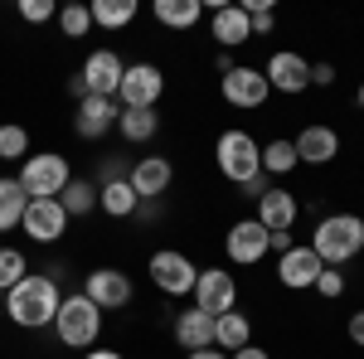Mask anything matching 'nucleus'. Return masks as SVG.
<instances>
[{"label": "nucleus", "instance_id": "0eeeda50", "mask_svg": "<svg viewBox=\"0 0 364 359\" xmlns=\"http://www.w3.org/2000/svg\"><path fill=\"white\" fill-rule=\"evenodd\" d=\"M166 92V73L156 63H127L122 87H117V107H156Z\"/></svg>", "mask_w": 364, "mask_h": 359}, {"label": "nucleus", "instance_id": "a878e982", "mask_svg": "<svg viewBox=\"0 0 364 359\" xmlns=\"http://www.w3.org/2000/svg\"><path fill=\"white\" fill-rule=\"evenodd\" d=\"M87 15H92V25H102V29H127L141 15V5L136 0H92Z\"/></svg>", "mask_w": 364, "mask_h": 359}, {"label": "nucleus", "instance_id": "e433bc0d", "mask_svg": "<svg viewBox=\"0 0 364 359\" xmlns=\"http://www.w3.org/2000/svg\"><path fill=\"white\" fill-rule=\"evenodd\" d=\"M345 331H350V340L364 350V311H355V316H350V326H345Z\"/></svg>", "mask_w": 364, "mask_h": 359}, {"label": "nucleus", "instance_id": "aec40b11", "mask_svg": "<svg viewBox=\"0 0 364 359\" xmlns=\"http://www.w3.org/2000/svg\"><path fill=\"white\" fill-rule=\"evenodd\" d=\"M214 321H219V316H209V311H180V316H175V326H170V331H175V345H180V350H185V355H195V350H214Z\"/></svg>", "mask_w": 364, "mask_h": 359}, {"label": "nucleus", "instance_id": "a211bd4d", "mask_svg": "<svg viewBox=\"0 0 364 359\" xmlns=\"http://www.w3.org/2000/svg\"><path fill=\"white\" fill-rule=\"evenodd\" d=\"M209 34H214V44L219 49H238V44H248L252 39V25H248V10L243 5H214L209 10Z\"/></svg>", "mask_w": 364, "mask_h": 359}, {"label": "nucleus", "instance_id": "58836bf2", "mask_svg": "<svg viewBox=\"0 0 364 359\" xmlns=\"http://www.w3.org/2000/svg\"><path fill=\"white\" fill-rule=\"evenodd\" d=\"M83 359H127V355H122V350H87Z\"/></svg>", "mask_w": 364, "mask_h": 359}, {"label": "nucleus", "instance_id": "39448f33", "mask_svg": "<svg viewBox=\"0 0 364 359\" xmlns=\"http://www.w3.org/2000/svg\"><path fill=\"white\" fill-rule=\"evenodd\" d=\"M15 180H20V190L29 199H58L63 185L73 180V170H68V161L58 151H39V156H25L20 161V175Z\"/></svg>", "mask_w": 364, "mask_h": 359}, {"label": "nucleus", "instance_id": "f257e3e1", "mask_svg": "<svg viewBox=\"0 0 364 359\" xmlns=\"http://www.w3.org/2000/svg\"><path fill=\"white\" fill-rule=\"evenodd\" d=\"M0 306H5V316L20 331H44V326H54L58 306H63V291H58V282L49 272H29L20 286H10L0 296Z\"/></svg>", "mask_w": 364, "mask_h": 359}, {"label": "nucleus", "instance_id": "ea45409f", "mask_svg": "<svg viewBox=\"0 0 364 359\" xmlns=\"http://www.w3.org/2000/svg\"><path fill=\"white\" fill-rule=\"evenodd\" d=\"M190 359H228V355H224V350H195Z\"/></svg>", "mask_w": 364, "mask_h": 359}, {"label": "nucleus", "instance_id": "f704fd0d", "mask_svg": "<svg viewBox=\"0 0 364 359\" xmlns=\"http://www.w3.org/2000/svg\"><path fill=\"white\" fill-rule=\"evenodd\" d=\"M336 83V68L331 63H311V87H331Z\"/></svg>", "mask_w": 364, "mask_h": 359}, {"label": "nucleus", "instance_id": "f8f14e48", "mask_svg": "<svg viewBox=\"0 0 364 359\" xmlns=\"http://www.w3.org/2000/svg\"><path fill=\"white\" fill-rule=\"evenodd\" d=\"M262 78H267L272 92L296 97V92H306V87H311V63L301 54H291V49H277V54L262 63Z\"/></svg>", "mask_w": 364, "mask_h": 359}, {"label": "nucleus", "instance_id": "7c9ffc66", "mask_svg": "<svg viewBox=\"0 0 364 359\" xmlns=\"http://www.w3.org/2000/svg\"><path fill=\"white\" fill-rule=\"evenodd\" d=\"M29 156V132L15 122H0V161H25Z\"/></svg>", "mask_w": 364, "mask_h": 359}, {"label": "nucleus", "instance_id": "c85d7f7f", "mask_svg": "<svg viewBox=\"0 0 364 359\" xmlns=\"http://www.w3.org/2000/svg\"><path fill=\"white\" fill-rule=\"evenodd\" d=\"M301 166V161H296V146H291V141H267V146H262V175H291V170Z\"/></svg>", "mask_w": 364, "mask_h": 359}, {"label": "nucleus", "instance_id": "4c0bfd02", "mask_svg": "<svg viewBox=\"0 0 364 359\" xmlns=\"http://www.w3.org/2000/svg\"><path fill=\"white\" fill-rule=\"evenodd\" d=\"M228 359H272V355H267V350H257V345H243L238 355H228Z\"/></svg>", "mask_w": 364, "mask_h": 359}, {"label": "nucleus", "instance_id": "9b49d317", "mask_svg": "<svg viewBox=\"0 0 364 359\" xmlns=\"http://www.w3.org/2000/svg\"><path fill=\"white\" fill-rule=\"evenodd\" d=\"M267 248H272V233H267L257 219H238L233 228H228V238H224V252L238 262V267H257V262L267 257Z\"/></svg>", "mask_w": 364, "mask_h": 359}, {"label": "nucleus", "instance_id": "5701e85b", "mask_svg": "<svg viewBox=\"0 0 364 359\" xmlns=\"http://www.w3.org/2000/svg\"><path fill=\"white\" fill-rule=\"evenodd\" d=\"M243 345H252V321L243 316V311L219 316V321H214V350H224V355L233 350V355H238Z\"/></svg>", "mask_w": 364, "mask_h": 359}, {"label": "nucleus", "instance_id": "c756f323", "mask_svg": "<svg viewBox=\"0 0 364 359\" xmlns=\"http://www.w3.org/2000/svg\"><path fill=\"white\" fill-rule=\"evenodd\" d=\"M25 277H29V257L20 248H5V243H0V296H5L10 286H20Z\"/></svg>", "mask_w": 364, "mask_h": 359}, {"label": "nucleus", "instance_id": "423d86ee", "mask_svg": "<svg viewBox=\"0 0 364 359\" xmlns=\"http://www.w3.org/2000/svg\"><path fill=\"white\" fill-rule=\"evenodd\" d=\"M146 272H151V282H156L166 296H190L195 282H199V267L180 248H156L151 262H146Z\"/></svg>", "mask_w": 364, "mask_h": 359}, {"label": "nucleus", "instance_id": "473e14b6", "mask_svg": "<svg viewBox=\"0 0 364 359\" xmlns=\"http://www.w3.org/2000/svg\"><path fill=\"white\" fill-rule=\"evenodd\" d=\"M20 20H29V25H49V20H58V5L54 0H20Z\"/></svg>", "mask_w": 364, "mask_h": 359}, {"label": "nucleus", "instance_id": "6e6552de", "mask_svg": "<svg viewBox=\"0 0 364 359\" xmlns=\"http://www.w3.org/2000/svg\"><path fill=\"white\" fill-rule=\"evenodd\" d=\"M219 92H224V102L228 107H243V112H252V107H262L267 102V78H262V68H248V63H233L224 78H219Z\"/></svg>", "mask_w": 364, "mask_h": 359}, {"label": "nucleus", "instance_id": "4468645a", "mask_svg": "<svg viewBox=\"0 0 364 359\" xmlns=\"http://www.w3.org/2000/svg\"><path fill=\"white\" fill-rule=\"evenodd\" d=\"M122 73H127V63L117 58V49H92L83 58V87L92 97H117V87H122Z\"/></svg>", "mask_w": 364, "mask_h": 359}, {"label": "nucleus", "instance_id": "2f4dec72", "mask_svg": "<svg viewBox=\"0 0 364 359\" xmlns=\"http://www.w3.org/2000/svg\"><path fill=\"white\" fill-rule=\"evenodd\" d=\"M58 29H63V39H83L87 29H92L87 5H63V10H58Z\"/></svg>", "mask_w": 364, "mask_h": 359}, {"label": "nucleus", "instance_id": "f03ea898", "mask_svg": "<svg viewBox=\"0 0 364 359\" xmlns=\"http://www.w3.org/2000/svg\"><path fill=\"white\" fill-rule=\"evenodd\" d=\"M311 252L326 262V267H345L364 252V219L355 214H326L311 233Z\"/></svg>", "mask_w": 364, "mask_h": 359}, {"label": "nucleus", "instance_id": "72a5a7b5", "mask_svg": "<svg viewBox=\"0 0 364 359\" xmlns=\"http://www.w3.org/2000/svg\"><path fill=\"white\" fill-rule=\"evenodd\" d=\"M316 291H321L326 301H336V296H345V272H336V267H326V272L316 277Z\"/></svg>", "mask_w": 364, "mask_h": 359}, {"label": "nucleus", "instance_id": "dca6fc26", "mask_svg": "<svg viewBox=\"0 0 364 359\" xmlns=\"http://www.w3.org/2000/svg\"><path fill=\"white\" fill-rule=\"evenodd\" d=\"M117 117H122V107H117V97H92L87 92L83 102H78V117H73V132L83 141H102L107 132L117 127Z\"/></svg>", "mask_w": 364, "mask_h": 359}, {"label": "nucleus", "instance_id": "9d476101", "mask_svg": "<svg viewBox=\"0 0 364 359\" xmlns=\"http://www.w3.org/2000/svg\"><path fill=\"white\" fill-rule=\"evenodd\" d=\"M195 306H199V311H209V316H228V311H238V282H233V272H224V267H199Z\"/></svg>", "mask_w": 364, "mask_h": 359}, {"label": "nucleus", "instance_id": "ddd939ff", "mask_svg": "<svg viewBox=\"0 0 364 359\" xmlns=\"http://www.w3.org/2000/svg\"><path fill=\"white\" fill-rule=\"evenodd\" d=\"M321 272H326V262L311 252V243H301V248L291 243V248L277 257V282L287 286V291H311Z\"/></svg>", "mask_w": 364, "mask_h": 359}, {"label": "nucleus", "instance_id": "b1692460", "mask_svg": "<svg viewBox=\"0 0 364 359\" xmlns=\"http://www.w3.org/2000/svg\"><path fill=\"white\" fill-rule=\"evenodd\" d=\"M117 132H122V141L141 146V141H151L156 132H161V117H156V107H122Z\"/></svg>", "mask_w": 364, "mask_h": 359}, {"label": "nucleus", "instance_id": "a19ab883", "mask_svg": "<svg viewBox=\"0 0 364 359\" xmlns=\"http://www.w3.org/2000/svg\"><path fill=\"white\" fill-rule=\"evenodd\" d=\"M360 112H364V83H360Z\"/></svg>", "mask_w": 364, "mask_h": 359}, {"label": "nucleus", "instance_id": "393cba45", "mask_svg": "<svg viewBox=\"0 0 364 359\" xmlns=\"http://www.w3.org/2000/svg\"><path fill=\"white\" fill-rule=\"evenodd\" d=\"M199 20H204V5H199V0H156V25L195 29Z\"/></svg>", "mask_w": 364, "mask_h": 359}, {"label": "nucleus", "instance_id": "c9c22d12", "mask_svg": "<svg viewBox=\"0 0 364 359\" xmlns=\"http://www.w3.org/2000/svg\"><path fill=\"white\" fill-rule=\"evenodd\" d=\"M238 190H243V199H262L272 185H267V175H257V180H248V185H238Z\"/></svg>", "mask_w": 364, "mask_h": 359}, {"label": "nucleus", "instance_id": "2eb2a0df", "mask_svg": "<svg viewBox=\"0 0 364 359\" xmlns=\"http://www.w3.org/2000/svg\"><path fill=\"white\" fill-rule=\"evenodd\" d=\"M20 228H25L29 243H58V238H63V228H68V214H63V204H58V199H29Z\"/></svg>", "mask_w": 364, "mask_h": 359}, {"label": "nucleus", "instance_id": "7ed1b4c3", "mask_svg": "<svg viewBox=\"0 0 364 359\" xmlns=\"http://www.w3.org/2000/svg\"><path fill=\"white\" fill-rule=\"evenodd\" d=\"M214 166L238 190V185H248V180L262 175V146L252 141V132H238V127L233 132H219V141H214Z\"/></svg>", "mask_w": 364, "mask_h": 359}, {"label": "nucleus", "instance_id": "1a4fd4ad", "mask_svg": "<svg viewBox=\"0 0 364 359\" xmlns=\"http://www.w3.org/2000/svg\"><path fill=\"white\" fill-rule=\"evenodd\" d=\"M83 296L97 311H122V306H132V277L122 267H92L83 277Z\"/></svg>", "mask_w": 364, "mask_h": 359}, {"label": "nucleus", "instance_id": "bb28decb", "mask_svg": "<svg viewBox=\"0 0 364 359\" xmlns=\"http://www.w3.org/2000/svg\"><path fill=\"white\" fill-rule=\"evenodd\" d=\"M58 204H63V214H68V219H87V214L97 209V185L78 175V180H68V185H63Z\"/></svg>", "mask_w": 364, "mask_h": 359}, {"label": "nucleus", "instance_id": "f3484780", "mask_svg": "<svg viewBox=\"0 0 364 359\" xmlns=\"http://www.w3.org/2000/svg\"><path fill=\"white\" fill-rule=\"evenodd\" d=\"M170 180H175V166L166 156H141L136 166L127 170V185L136 190V199H161L170 190Z\"/></svg>", "mask_w": 364, "mask_h": 359}, {"label": "nucleus", "instance_id": "cd10ccee", "mask_svg": "<svg viewBox=\"0 0 364 359\" xmlns=\"http://www.w3.org/2000/svg\"><path fill=\"white\" fill-rule=\"evenodd\" d=\"M25 209H29V194L20 190V180H5V175H0V233L20 228Z\"/></svg>", "mask_w": 364, "mask_h": 359}, {"label": "nucleus", "instance_id": "20e7f679", "mask_svg": "<svg viewBox=\"0 0 364 359\" xmlns=\"http://www.w3.org/2000/svg\"><path fill=\"white\" fill-rule=\"evenodd\" d=\"M54 335H58L63 350H87V345L102 335V311L87 301L83 291H73V296H63V306H58Z\"/></svg>", "mask_w": 364, "mask_h": 359}, {"label": "nucleus", "instance_id": "6ab92c4d", "mask_svg": "<svg viewBox=\"0 0 364 359\" xmlns=\"http://www.w3.org/2000/svg\"><path fill=\"white\" fill-rule=\"evenodd\" d=\"M291 146H296V161L301 166H331L340 156V132L336 127H301L291 136Z\"/></svg>", "mask_w": 364, "mask_h": 359}, {"label": "nucleus", "instance_id": "4be33fe9", "mask_svg": "<svg viewBox=\"0 0 364 359\" xmlns=\"http://www.w3.org/2000/svg\"><path fill=\"white\" fill-rule=\"evenodd\" d=\"M136 190L127 185V180H102L97 185V209L107 214V219H136Z\"/></svg>", "mask_w": 364, "mask_h": 359}, {"label": "nucleus", "instance_id": "412c9836", "mask_svg": "<svg viewBox=\"0 0 364 359\" xmlns=\"http://www.w3.org/2000/svg\"><path fill=\"white\" fill-rule=\"evenodd\" d=\"M296 214H301L296 194H291V190H282V185H272V190L257 199V223H262L267 233H287V228L296 223Z\"/></svg>", "mask_w": 364, "mask_h": 359}]
</instances>
